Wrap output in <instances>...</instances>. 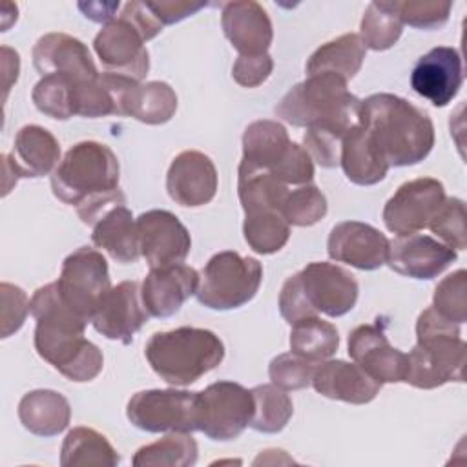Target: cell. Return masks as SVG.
I'll return each instance as SVG.
<instances>
[{
  "mask_svg": "<svg viewBox=\"0 0 467 467\" xmlns=\"http://www.w3.org/2000/svg\"><path fill=\"white\" fill-rule=\"evenodd\" d=\"M310 385L325 398L352 405L372 401L381 389V383L372 379L361 367L345 359H323L316 363Z\"/></svg>",
  "mask_w": 467,
  "mask_h": 467,
  "instance_id": "cell-25",
  "label": "cell"
},
{
  "mask_svg": "<svg viewBox=\"0 0 467 467\" xmlns=\"http://www.w3.org/2000/svg\"><path fill=\"white\" fill-rule=\"evenodd\" d=\"M31 57L40 77L62 75L73 82H84L100 75L88 46L66 33H47L40 36Z\"/></svg>",
  "mask_w": 467,
  "mask_h": 467,
  "instance_id": "cell-22",
  "label": "cell"
},
{
  "mask_svg": "<svg viewBox=\"0 0 467 467\" xmlns=\"http://www.w3.org/2000/svg\"><path fill=\"white\" fill-rule=\"evenodd\" d=\"M301 292L310 308L319 316L339 317L356 306L359 286L356 277L334 263H308L297 272Z\"/></svg>",
  "mask_w": 467,
  "mask_h": 467,
  "instance_id": "cell-12",
  "label": "cell"
},
{
  "mask_svg": "<svg viewBox=\"0 0 467 467\" xmlns=\"http://www.w3.org/2000/svg\"><path fill=\"white\" fill-rule=\"evenodd\" d=\"M292 146L288 131L277 120H254L243 133V159L254 166L274 171Z\"/></svg>",
  "mask_w": 467,
  "mask_h": 467,
  "instance_id": "cell-30",
  "label": "cell"
},
{
  "mask_svg": "<svg viewBox=\"0 0 467 467\" xmlns=\"http://www.w3.org/2000/svg\"><path fill=\"white\" fill-rule=\"evenodd\" d=\"M2 57H4V71H5V82H4V88H5V95L11 88L13 82H16L18 78V71H20V58H18V53L13 51L11 47L4 46L2 47Z\"/></svg>",
  "mask_w": 467,
  "mask_h": 467,
  "instance_id": "cell-52",
  "label": "cell"
},
{
  "mask_svg": "<svg viewBox=\"0 0 467 467\" xmlns=\"http://www.w3.org/2000/svg\"><path fill=\"white\" fill-rule=\"evenodd\" d=\"M288 341L290 352L314 363L328 359L339 348L337 328L319 316L305 317L294 323Z\"/></svg>",
  "mask_w": 467,
  "mask_h": 467,
  "instance_id": "cell-34",
  "label": "cell"
},
{
  "mask_svg": "<svg viewBox=\"0 0 467 467\" xmlns=\"http://www.w3.org/2000/svg\"><path fill=\"white\" fill-rule=\"evenodd\" d=\"M57 286L62 301L89 323L111 288L106 257L89 246L77 248L62 261Z\"/></svg>",
  "mask_w": 467,
  "mask_h": 467,
  "instance_id": "cell-9",
  "label": "cell"
},
{
  "mask_svg": "<svg viewBox=\"0 0 467 467\" xmlns=\"http://www.w3.org/2000/svg\"><path fill=\"white\" fill-rule=\"evenodd\" d=\"M403 31V24L389 2H370L363 13L359 38L367 49L385 51L392 47Z\"/></svg>",
  "mask_w": 467,
  "mask_h": 467,
  "instance_id": "cell-38",
  "label": "cell"
},
{
  "mask_svg": "<svg viewBox=\"0 0 467 467\" xmlns=\"http://www.w3.org/2000/svg\"><path fill=\"white\" fill-rule=\"evenodd\" d=\"M367 47L358 33H345L319 46L306 60V75L334 73L347 82L356 77L365 60Z\"/></svg>",
  "mask_w": 467,
  "mask_h": 467,
  "instance_id": "cell-31",
  "label": "cell"
},
{
  "mask_svg": "<svg viewBox=\"0 0 467 467\" xmlns=\"http://www.w3.org/2000/svg\"><path fill=\"white\" fill-rule=\"evenodd\" d=\"M458 257L456 250L423 234L396 235L389 241L387 265L412 279H434Z\"/></svg>",
  "mask_w": 467,
  "mask_h": 467,
  "instance_id": "cell-18",
  "label": "cell"
},
{
  "mask_svg": "<svg viewBox=\"0 0 467 467\" xmlns=\"http://www.w3.org/2000/svg\"><path fill=\"white\" fill-rule=\"evenodd\" d=\"M140 255L150 268L182 263L192 248V237L179 217L168 210H148L137 217Z\"/></svg>",
  "mask_w": 467,
  "mask_h": 467,
  "instance_id": "cell-15",
  "label": "cell"
},
{
  "mask_svg": "<svg viewBox=\"0 0 467 467\" xmlns=\"http://www.w3.org/2000/svg\"><path fill=\"white\" fill-rule=\"evenodd\" d=\"M389 239L372 224L341 221L332 226L327 241L328 257L359 270H376L385 265Z\"/></svg>",
  "mask_w": 467,
  "mask_h": 467,
  "instance_id": "cell-19",
  "label": "cell"
},
{
  "mask_svg": "<svg viewBox=\"0 0 467 467\" xmlns=\"http://www.w3.org/2000/svg\"><path fill=\"white\" fill-rule=\"evenodd\" d=\"M328 210V202L325 193L316 184H301L288 192L281 215L290 226H312L319 223Z\"/></svg>",
  "mask_w": 467,
  "mask_h": 467,
  "instance_id": "cell-40",
  "label": "cell"
},
{
  "mask_svg": "<svg viewBox=\"0 0 467 467\" xmlns=\"http://www.w3.org/2000/svg\"><path fill=\"white\" fill-rule=\"evenodd\" d=\"M146 40L139 29L119 16L108 22L95 36L93 49L108 73L122 75L140 82L150 69Z\"/></svg>",
  "mask_w": 467,
  "mask_h": 467,
  "instance_id": "cell-14",
  "label": "cell"
},
{
  "mask_svg": "<svg viewBox=\"0 0 467 467\" xmlns=\"http://www.w3.org/2000/svg\"><path fill=\"white\" fill-rule=\"evenodd\" d=\"M243 235L248 246L263 255L279 252L290 237V224L285 221L281 212L257 210L244 213Z\"/></svg>",
  "mask_w": 467,
  "mask_h": 467,
  "instance_id": "cell-37",
  "label": "cell"
},
{
  "mask_svg": "<svg viewBox=\"0 0 467 467\" xmlns=\"http://www.w3.org/2000/svg\"><path fill=\"white\" fill-rule=\"evenodd\" d=\"M199 431L215 441L235 440L254 416V396L235 381H215L199 392Z\"/></svg>",
  "mask_w": 467,
  "mask_h": 467,
  "instance_id": "cell-10",
  "label": "cell"
},
{
  "mask_svg": "<svg viewBox=\"0 0 467 467\" xmlns=\"http://www.w3.org/2000/svg\"><path fill=\"white\" fill-rule=\"evenodd\" d=\"M2 161L4 195H7L18 179H36L53 173L60 164V144L49 130L38 124H27L16 131L13 150L2 155Z\"/></svg>",
  "mask_w": 467,
  "mask_h": 467,
  "instance_id": "cell-13",
  "label": "cell"
},
{
  "mask_svg": "<svg viewBox=\"0 0 467 467\" xmlns=\"http://www.w3.org/2000/svg\"><path fill=\"white\" fill-rule=\"evenodd\" d=\"M345 133V130L332 124L310 126L303 135V148L321 168H336L339 166L341 140Z\"/></svg>",
  "mask_w": 467,
  "mask_h": 467,
  "instance_id": "cell-44",
  "label": "cell"
},
{
  "mask_svg": "<svg viewBox=\"0 0 467 467\" xmlns=\"http://www.w3.org/2000/svg\"><path fill=\"white\" fill-rule=\"evenodd\" d=\"M467 345L460 325L440 316L432 306L416 321V345L407 354L405 383L416 389H436L449 381H463Z\"/></svg>",
  "mask_w": 467,
  "mask_h": 467,
  "instance_id": "cell-4",
  "label": "cell"
},
{
  "mask_svg": "<svg viewBox=\"0 0 467 467\" xmlns=\"http://www.w3.org/2000/svg\"><path fill=\"white\" fill-rule=\"evenodd\" d=\"M2 296V337H9L22 328L29 312V299L26 292L11 283L0 285Z\"/></svg>",
  "mask_w": 467,
  "mask_h": 467,
  "instance_id": "cell-46",
  "label": "cell"
},
{
  "mask_svg": "<svg viewBox=\"0 0 467 467\" xmlns=\"http://www.w3.org/2000/svg\"><path fill=\"white\" fill-rule=\"evenodd\" d=\"M18 418L24 429H27L31 434L51 438L67 429L71 407L60 392L51 389H36L22 396L18 403Z\"/></svg>",
  "mask_w": 467,
  "mask_h": 467,
  "instance_id": "cell-28",
  "label": "cell"
},
{
  "mask_svg": "<svg viewBox=\"0 0 467 467\" xmlns=\"http://www.w3.org/2000/svg\"><path fill=\"white\" fill-rule=\"evenodd\" d=\"M401 24L418 29H440L451 15V2L438 0H396L389 2Z\"/></svg>",
  "mask_w": 467,
  "mask_h": 467,
  "instance_id": "cell-43",
  "label": "cell"
},
{
  "mask_svg": "<svg viewBox=\"0 0 467 467\" xmlns=\"http://www.w3.org/2000/svg\"><path fill=\"white\" fill-rule=\"evenodd\" d=\"M445 201V188L438 179L418 177L403 182L385 202L383 223L396 235L416 234L429 226Z\"/></svg>",
  "mask_w": 467,
  "mask_h": 467,
  "instance_id": "cell-11",
  "label": "cell"
},
{
  "mask_svg": "<svg viewBox=\"0 0 467 467\" xmlns=\"http://www.w3.org/2000/svg\"><path fill=\"white\" fill-rule=\"evenodd\" d=\"M316 363L294 352H285L270 361L268 376L274 385L283 390H301L312 383Z\"/></svg>",
  "mask_w": 467,
  "mask_h": 467,
  "instance_id": "cell-45",
  "label": "cell"
},
{
  "mask_svg": "<svg viewBox=\"0 0 467 467\" xmlns=\"http://www.w3.org/2000/svg\"><path fill=\"white\" fill-rule=\"evenodd\" d=\"M120 463V456L104 434L91 427H73L60 449V465H106L115 467Z\"/></svg>",
  "mask_w": 467,
  "mask_h": 467,
  "instance_id": "cell-33",
  "label": "cell"
},
{
  "mask_svg": "<svg viewBox=\"0 0 467 467\" xmlns=\"http://www.w3.org/2000/svg\"><path fill=\"white\" fill-rule=\"evenodd\" d=\"M175 111L177 95L170 84L161 80L133 82L122 99V115L151 126L168 122Z\"/></svg>",
  "mask_w": 467,
  "mask_h": 467,
  "instance_id": "cell-29",
  "label": "cell"
},
{
  "mask_svg": "<svg viewBox=\"0 0 467 467\" xmlns=\"http://www.w3.org/2000/svg\"><path fill=\"white\" fill-rule=\"evenodd\" d=\"M279 312L283 316V319L288 323V325H294L305 317H312V316H317L310 305L306 303L303 292H301V286H299V277L297 274L290 275L285 283H283V288L279 292Z\"/></svg>",
  "mask_w": 467,
  "mask_h": 467,
  "instance_id": "cell-48",
  "label": "cell"
},
{
  "mask_svg": "<svg viewBox=\"0 0 467 467\" xmlns=\"http://www.w3.org/2000/svg\"><path fill=\"white\" fill-rule=\"evenodd\" d=\"M144 356L161 379L175 387H186L221 365L224 345L208 328L179 327L155 332L144 347Z\"/></svg>",
  "mask_w": 467,
  "mask_h": 467,
  "instance_id": "cell-5",
  "label": "cell"
},
{
  "mask_svg": "<svg viewBox=\"0 0 467 467\" xmlns=\"http://www.w3.org/2000/svg\"><path fill=\"white\" fill-rule=\"evenodd\" d=\"M148 5L162 26H170L195 15L208 4L204 2H148Z\"/></svg>",
  "mask_w": 467,
  "mask_h": 467,
  "instance_id": "cell-50",
  "label": "cell"
},
{
  "mask_svg": "<svg viewBox=\"0 0 467 467\" xmlns=\"http://www.w3.org/2000/svg\"><path fill=\"white\" fill-rule=\"evenodd\" d=\"M148 317L150 314L140 297V285L137 281H122L117 286H111L102 297L91 323L104 337L128 345Z\"/></svg>",
  "mask_w": 467,
  "mask_h": 467,
  "instance_id": "cell-16",
  "label": "cell"
},
{
  "mask_svg": "<svg viewBox=\"0 0 467 467\" xmlns=\"http://www.w3.org/2000/svg\"><path fill=\"white\" fill-rule=\"evenodd\" d=\"M166 190L181 206L197 208L208 204L217 193V168L213 161L197 150H184L173 157L166 173Z\"/></svg>",
  "mask_w": 467,
  "mask_h": 467,
  "instance_id": "cell-20",
  "label": "cell"
},
{
  "mask_svg": "<svg viewBox=\"0 0 467 467\" xmlns=\"http://www.w3.org/2000/svg\"><path fill=\"white\" fill-rule=\"evenodd\" d=\"M275 115L297 128L332 124L348 131L359 122L361 100L334 73L308 75L292 86L274 108Z\"/></svg>",
  "mask_w": 467,
  "mask_h": 467,
  "instance_id": "cell-6",
  "label": "cell"
},
{
  "mask_svg": "<svg viewBox=\"0 0 467 467\" xmlns=\"http://www.w3.org/2000/svg\"><path fill=\"white\" fill-rule=\"evenodd\" d=\"M261 281L263 266L257 259L224 250L204 265L195 296L212 310H234L255 297Z\"/></svg>",
  "mask_w": 467,
  "mask_h": 467,
  "instance_id": "cell-7",
  "label": "cell"
},
{
  "mask_svg": "<svg viewBox=\"0 0 467 467\" xmlns=\"http://www.w3.org/2000/svg\"><path fill=\"white\" fill-rule=\"evenodd\" d=\"M199 281L201 274L182 263L151 268L140 285L142 305L153 317H170L197 292Z\"/></svg>",
  "mask_w": 467,
  "mask_h": 467,
  "instance_id": "cell-23",
  "label": "cell"
},
{
  "mask_svg": "<svg viewBox=\"0 0 467 467\" xmlns=\"http://www.w3.org/2000/svg\"><path fill=\"white\" fill-rule=\"evenodd\" d=\"M348 356L381 385L405 379L407 354L394 348L376 325H359L348 334Z\"/></svg>",
  "mask_w": 467,
  "mask_h": 467,
  "instance_id": "cell-21",
  "label": "cell"
},
{
  "mask_svg": "<svg viewBox=\"0 0 467 467\" xmlns=\"http://www.w3.org/2000/svg\"><path fill=\"white\" fill-rule=\"evenodd\" d=\"M221 26L230 44L244 57L265 55L274 38L268 13L254 0L223 4Z\"/></svg>",
  "mask_w": 467,
  "mask_h": 467,
  "instance_id": "cell-24",
  "label": "cell"
},
{
  "mask_svg": "<svg viewBox=\"0 0 467 467\" xmlns=\"http://www.w3.org/2000/svg\"><path fill=\"white\" fill-rule=\"evenodd\" d=\"M91 241L120 265L135 263L140 257L137 219L126 204L113 206L93 224Z\"/></svg>",
  "mask_w": 467,
  "mask_h": 467,
  "instance_id": "cell-26",
  "label": "cell"
},
{
  "mask_svg": "<svg viewBox=\"0 0 467 467\" xmlns=\"http://www.w3.org/2000/svg\"><path fill=\"white\" fill-rule=\"evenodd\" d=\"M436 237L452 250L467 248L465 234V202L458 197H445L443 204L427 226Z\"/></svg>",
  "mask_w": 467,
  "mask_h": 467,
  "instance_id": "cell-42",
  "label": "cell"
},
{
  "mask_svg": "<svg viewBox=\"0 0 467 467\" xmlns=\"http://www.w3.org/2000/svg\"><path fill=\"white\" fill-rule=\"evenodd\" d=\"M78 9L84 13L86 18L93 22H111L113 13L119 9V2H89V4H78Z\"/></svg>",
  "mask_w": 467,
  "mask_h": 467,
  "instance_id": "cell-51",
  "label": "cell"
},
{
  "mask_svg": "<svg viewBox=\"0 0 467 467\" xmlns=\"http://www.w3.org/2000/svg\"><path fill=\"white\" fill-rule=\"evenodd\" d=\"M73 82L62 75H47L40 77L35 84L31 99L35 108L57 120H67L73 115Z\"/></svg>",
  "mask_w": 467,
  "mask_h": 467,
  "instance_id": "cell-39",
  "label": "cell"
},
{
  "mask_svg": "<svg viewBox=\"0 0 467 467\" xmlns=\"http://www.w3.org/2000/svg\"><path fill=\"white\" fill-rule=\"evenodd\" d=\"M57 199L75 206L80 221L93 226L108 210L126 204L119 188V159L113 150L97 140L71 146L51 175Z\"/></svg>",
  "mask_w": 467,
  "mask_h": 467,
  "instance_id": "cell-2",
  "label": "cell"
},
{
  "mask_svg": "<svg viewBox=\"0 0 467 467\" xmlns=\"http://www.w3.org/2000/svg\"><path fill=\"white\" fill-rule=\"evenodd\" d=\"M197 441L192 432H170L164 438L140 447L131 463L135 467H190L197 462Z\"/></svg>",
  "mask_w": 467,
  "mask_h": 467,
  "instance_id": "cell-35",
  "label": "cell"
},
{
  "mask_svg": "<svg viewBox=\"0 0 467 467\" xmlns=\"http://www.w3.org/2000/svg\"><path fill=\"white\" fill-rule=\"evenodd\" d=\"M122 18H126L128 22H131L139 33L142 35V38L148 42L151 38H155L161 31H162V24L157 20V16L153 15V11L150 9L148 2H128L124 7H122V13L119 15Z\"/></svg>",
  "mask_w": 467,
  "mask_h": 467,
  "instance_id": "cell-49",
  "label": "cell"
},
{
  "mask_svg": "<svg viewBox=\"0 0 467 467\" xmlns=\"http://www.w3.org/2000/svg\"><path fill=\"white\" fill-rule=\"evenodd\" d=\"M130 423L146 432L199 431V392L151 389L135 392L126 407Z\"/></svg>",
  "mask_w": 467,
  "mask_h": 467,
  "instance_id": "cell-8",
  "label": "cell"
},
{
  "mask_svg": "<svg viewBox=\"0 0 467 467\" xmlns=\"http://www.w3.org/2000/svg\"><path fill=\"white\" fill-rule=\"evenodd\" d=\"M272 69H274V60L268 53L255 55V57L239 55V58L234 62L232 77L243 88H257L263 82H266Z\"/></svg>",
  "mask_w": 467,
  "mask_h": 467,
  "instance_id": "cell-47",
  "label": "cell"
},
{
  "mask_svg": "<svg viewBox=\"0 0 467 467\" xmlns=\"http://www.w3.org/2000/svg\"><path fill=\"white\" fill-rule=\"evenodd\" d=\"M467 272L463 268L443 277L432 296V308L445 319L462 325L467 321Z\"/></svg>",
  "mask_w": 467,
  "mask_h": 467,
  "instance_id": "cell-41",
  "label": "cell"
},
{
  "mask_svg": "<svg viewBox=\"0 0 467 467\" xmlns=\"http://www.w3.org/2000/svg\"><path fill=\"white\" fill-rule=\"evenodd\" d=\"M29 312L36 319L35 348L44 361L77 383L91 381L100 374L102 352L84 337L88 321L62 301L57 281L35 290Z\"/></svg>",
  "mask_w": 467,
  "mask_h": 467,
  "instance_id": "cell-1",
  "label": "cell"
},
{
  "mask_svg": "<svg viewBox=\"0 0 467 467\" xmlns=\"http://www.w3.org/2000/svg\"><path fill=\"white\" fill-rule=\"evenodd\" d=\"M288 186L281 182L272 171L241 161L237 170V193L244 213L257 210H275L288 195Z\"/></svg>",
  "mask_w": 467,
  "mask_h": 467,
  "instance_id": "cell-32",
  "label": "cell"
},
{
  "mask_svg": "<svg viewBox=\"0 0 467 467\" xmlns=\"http://www.w3.org/2000/svg\"><path fill=\"white\" fill-rule=\"evenodd\" d=\"M463 84V66L458 49L438 46L427 51L412 67L410 86L432 106L443 108L458 95Z\"/></svg>",
  "mask_w": 467,
  "mask_h": 467,
  "instance_id": "cell-17",
  "label": "cell"
},
{
  "mask_svg": "<svg viewBox=\"0 0 467 467\" xmlns=\"http://www.w3.org/2000/svg\"><path fill=\"white\" fill-rule=\"evenodd\" d=\"M250 392L254 396V416L248 427L265 434L283 431L294 414L290 396L274 383L257 385Z\"/></svg>",
  "mask_w": 467,
  "mask_h": 467,
  "instance_id": "cell-36",
  "label": "cell"
},
{
  "mask_svg": "<svg viewBox=\"0 0 467 467\" xmlns=\"http://www.w3.org/2000/svg\"><path fill=\"white\" fill-rule=\"evenodd\" d=\"M339 166L347 179L359 186H372L383 181L390 168L359 122L343 135Z\"/></svg>",
  "mask_w": 467,
  "mask_h": 467,
  "instance_id": "cell-27",
  "label": "cell"
},
{
  "mask_svg": "<svg viewBox=\"0 0 467 467\" xmlns=\"http://www.w3.org/2000/svg\"><path fill=\"white\" fill-rule=\"evenodd\" d=\"M359 124L389 166L418 164L434 146L431 117L392 93H374L361 100Z\"/></svg>",
  "mask_w": 467,
  "mask_h": 467,
  "instance_id": "cell-3",
  "label": "cell"
}]
</instances>
